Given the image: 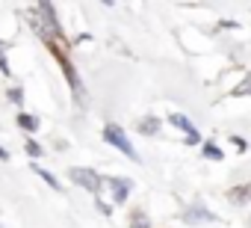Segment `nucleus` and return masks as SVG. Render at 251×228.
Listing matches in <instances>:
<instances>
[{
	"mask_svg": "<svg viewBox=\"0 0 251 228\" xmlns=\"http://www.w3.org/2000/svg\"><path fill=\"white\" fill-rule=\"evenodd\" d=\"M204 157H210V160H222V148L213 145V142H207V145H204Z\"/></svg>",
	"mask_w": 251,
	"mask_h": 228,
	"instance_id": "nucleus-10",
	"label": "nucleus"
},
{
	"mask_svg": "<svg viewBox=\"0 0 251 228\" xmlns=\"http://www.w3.org/2000/svg\"><path fill=\"white\" fill-rule=\"evenodd\" d=\"M103 140H106L109 145H115V148H118L121 154H127V157H133V160H136V148L130 145L127 134H124V131H121L118 125H106V128H103Z\"/></svg>",
	"mask_w": 251,
	"mask_h": 228,
	"instance_id": "nucleus-2",
	"label": "nucleus"
},
{
	"mask_svg": "<svg viewBox=\"0 0 251 228\" xmlns=\"http://www.w3.org/2000/svg\"><path fill=\"white\" fill-rule=\"evenodd\" d=\"M71 181H74L77 187H83V190L95 193V196L100 193V178H98L92 169H80V166H77V169H71Z\"/></svg>",
	"mask_w": 251,
	"mask_h": 228,
	"instance_id": "nucleus-3",
	"label": "nucleus"
},
{
	"mask_svg": "<svg viewBox=\"0 0 251 228\" xmlns=\"http://www.w3.org/2000/svg\"><path fill=\"white\" fill-rule=\"evenodd\" d=\"M0 160H9V151L6 148H0Z\"/></svg>",
	"mask_w": 251,
	"mask_h": 228,
	"instance_id": "nucleus-17",
	"label": "nucleus"
},
{
	"mask_svg": "<svg viewBox=\"0 0 251 228\" xmlns=\"http://www.w3.org/2000/svg\"><path fill=\"white\" fill-rule=\"evenodd\" d=\"M48 48H50V54L56 57V62L62 65V71H65V80L71 83V89H74L77 101H83V98H86V89H83V83H80V77H77V71H74L71 59H68V54H65V39H62V36H59V39H48Z\"/></svg>",
	"mask_w": 251,
	"mask_h": 228,
	"instance_id": "nucleus-1",
	"label": "nucleus"
},
{
	"mask_svg": "<svg viewBox=\"0 0 251 228\" xmlns=\"http://www.w3.org/2000/svg\"><path fill=\"white\" fill-rule=\"evenodd\" d=\"M18 125H21L24 131H30V134H33V131H39V119H36V116H30V113H21V116H18Z\"/></svg>",
	"mask_w": 251,
	"mask_h": 228,
	"instance_id": "nucleus-7",
	"label": "nucleus"
},
{
	"mask_svg": "<svg viewBox=\"0 0 251 228\" xmlns=\"http://www.w3.org/2000/svg\"><path fill=\"white\" fill-rule=\"evenodd\" d=\"M233 145H236V151H245V140H239V137H233Z\"/></svg>",
	"mask_w": 251,
	"mask_h": 228,
	"instance_id": "nucleus-16",
	"label": "nucleus"
},
{
	"mask_svg": "<svg viewBox=\"0 0 251 228\" xmlns=\"http://www.w3.org/2000/svg\"><path fill=\"white\" fill-rule=\"evenodd\" d=\"M139 131H142V134H157V131H160V122H157L154 116H148V119L139 122Z\"/></svg>",
	"mask_w": 251,
	"mask_h": 228,
	"instance_id": "nucleus-9",
	"label": "nucleus"
},
{
	"mask_svg": "<svg viewBox=\"0 0 251 228\" xmlns=\"http://www.w3.org/2000/svg\"><path fill=\"white\" fill-rule=\"evenodd\" d=\"M109 187H112V199H115L118 204L127 199V193H130V181H127V178H109Z\"/></svg>",
	"mask_w": 251,
	"mask_h": 228,
	"instance_id": "nucleus-5",
	"label": "nucleus"
},
{
	"mask_svg": "<svg viewBox=\"0 0 251 228\" xmlns=\"http://www.w3.org/2000/svg\"><path fill=\"white\" fill-rule=\"evenodd\" d=\"M233 95H251V74H248V77H245L236 89H233Z\"/></svg>",
	"mask_w": 251,
	"mask_h": 228,
	"instance_id": "nucleus-12",
	"label": "nucleus"
},
{
	"mask_svg": "<svg viewBox=\"0 0 251 228\" xmlns=\"http://www.w3.org/2000/svg\"><path fill=\"white\" fill-rule=\"evenodd\" d=\"M130 228H151V222H148L142 213H133V222H130Z\"/></svg>",
	"mask_w": 251,
	"mask_h": 228,
	"instance_id": "nucleus-13",
	"label": "nucleus"
},
{
	"mask_svg": "<svg viewBox=\"0 0 251 228\" xmlns=\"http://www.w3.org/2000/svg\"><path fill=\"white\" fill-rule=\"evenodd\" d=\"M248 199H251V190L248 187H239V190L230 193V201H248Z\"/></svg>",
	"mask_w": 251,
	"mask_h": 228,
	"instance_id": "nucleus-11",
	"label": "nucleus"
},
{
	"mask_svg": "<svg viewBox=\"0 0 251 228\" xmlns=\"http://www.w3.org/2000/svg\"><path fill=\"white\" fill-rule=\"evenodd\" d=\"M33 172H36L42 181H48V187H53V190H62V187H59V181H56V175H50V172H48V169H42L39 163H33Z\"/></svg>",
	"mask_w": 251,
	"mask_h": 228,
	"instance_id": "nucleus-6",
	"label": "nucleus"
},
{
	"mask_svg": "<svg viewBox=\"0 0 251 228\" xmlns=\"http://www.w3.org/2000/svg\"><path fill=\"white\" fill-rule=\"evenodd\" d=\"M169 122L186 134V142H192V145H198V142H201V134L192 128V122H189V119H183V116H177V113H175V116H169Z\"/></svg>",
	"mask_w": 251,
	"mask_h": 228,
	"instance_id": "nucleus-4",
	"label": "nucleus"
},
{
	"mask_svg": "<svg viewBox=\"0 0 251 228\" xmlns=\"http://www.w3.org/2000/svg\"><path fill=\"white\" fill-rule=\"evenodd\" d=\"M183 219H186V222H198V219H213V213H207V210L198 204V207H192L189 213H183Z\"/></svg>",
	"mask_w": 251,
	"mask_h": 228,
	"instance_id": "nucleus-8",
	"label": "nucleus"
},
{
	"mask_svg": "<svg viewBox=\"0 0 251 228\" xmlns=\"http://www.w3.org/2000/svg\"><path fill=\"white\" fill-rule=\"evenodd\" d=\"M9 101H15V104H21V101H24V95H21V89H9Z\"/></svg>",
	"mask_w": 251,
	"mask_h": 228,
	"instance_id": "nucleus-15",
	"label": "nucleus"
},
{
	"mask_svg": "<svg viewBox=\"0 0 251 228\" xmlns=\"http://www.w3.org/2000/svg\"><path fill=\"white\" fill-rule=\"evenodd\" d=\"M27 151H30V157H42V145L33 140H27Z\"/></svg>",
	"mask_w": 251,
	"mask_h": 228,
	"instance_id": "nucleus-14",
	"label": "nucleus"
}]
</instances>
